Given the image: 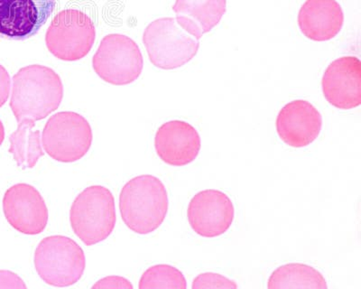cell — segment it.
Returning <instances> with one entry per match:
<instances>
[{
	"mask_svg": "<svg viewBox=\"0 0 361 289\" xmlns=\"http://www.w3.org/2000/svg\"><path fill=\"white\" fill-rule=\"evenodd\" d=\"M63 98L60 76L49 67L34 64L13 77L11 108L18 126L35 128V122L56 111Z\"/></svg>",
	"mask_w": 361,
	"mask_h": 289,
	"instance_id": "6da1fadb",
	"label": "cell"
},
{
	"mask_svg": "<svg viewBox=\"0 0 361 289\" xmlns=\"http://www.w3.org/2000/svg\"><path fill=\"white\" fill-rule=\"evenodd\" d=\"M166 186L151 175L138 176L123 186L119 195V210L128 229L141 235L162 226L169 213Z\"/></svg>",
	"mask_w": 361,
	"mask_h": 289,
	"instance_id": "7a4b0ae2",
	"label": "cell"
},
{
	"mask_svg": "<svg viewBox=\"0 0 361 289\" xmlns=\"http://www.w3.org/2000/svg\"><path fill=\"white\" fill-rule=\"evenodd\" d=\"M70 223L74 234L86 246L108 239L117 223L112 192L102 185L85 188L71 207Z\"/></svg>",
	"mask_w": 361,
	"mask_h": 289,
	"instance_id": "3957f363",
	"label": "cell"
},
{
	"mask_svg": "<svg viewBox=\"0 0 361 289\" xmlns=\"http://www.w3.org/2000/svg\"><path fill=\"white\" fill-rule=\"evenodd\" d=\"M35 268L45 283L56 288L71 287L85 271V252L71 238L53 235L42 240L35 252Z\"/></svg>",
	"mask_w": 361,
	"mask_h": 289,
	"instance_id": "277c9868",
	"label": "cell"
},
{
	"mask_svg": "<svg viewBox=\"0 0 361 289\" xmlns=\"http://www.w3.org/2000/svg\"><path fill=\"white\" fill-rule=\"evenodd\" d=\"M143 43L151 63L157 68L173 70L196 56L200 40L185 31L173 18L157 19L147 25Z\"/></svg>",
	"mask_w": 361,
	"mask_h": 289,
	"instance_id": "5b68a950",
	"label": "cell"
},
{
	"mask_svg": "<svg viewBox=\"0 0 361 289\" xmlns=\"http://www.w3.org/2000/svg\"><path fill=\"white\" fill-rule=\"evenodd\" d=\"M92 127L83 116L73 111L51 116L42 133V147L51 159L73 163L89 152L92 144Z\"/></svg>",
	"mask_w": 361,
	"mask_h": 289,
	"instance_id": "8992f818",
	"label": "cell"
},
{
	"mask_svg": "<svg viewBox=\"0 0 361 289\" xmlns=\"http://www.w3.org/2000/svg\"><path fill=\"white\" fill-rule=\"evenodd\" d=\"M95 37V25L88 15L78 9H66L51 20L45 44L58 59L74 62L90 53Z\"/></svg>",
	"mask_w": 361,
	"mask_h": 289,
	"instance_id": "52a82bcc",
	"label": "cell"
},
{
	"mask_svg": "<svg viewBox=\"0 0 361 289\" xmlns=\"http://www.w3.org/2000/svg\"><path fill=\"white\" fill-rule=\"evenodd\" d=\"M92 66L103 81L113 85L134 82L143 70L144 60L137 43L127 35L111 34L101 42Z\"/></svg>",
	"mask_w": 361,
	"mask_h": 289,
	"instance_id": "ba28073f",
	"label": "cell"
},
{
	"mask_svg": "<svg viewBox=\"0 0 361 289\" xmlns=\"http://www.w3.org/2000/svg\"><path fill=\"white\" fill-rule=\"evenodd\" d=\"M3 211L8 223L25 235H38L48 224L49 213L40 192L33 185H12L3 197Z\"/></svg>",
	"mask_w": 361,
	"mask_h": 289,
	"instance_id": "9c48e42d",
	"label": "cell"
},
{
	"mask_svg": "<svg viewBox=\"0 0 361 289\" xmlns=\"http://www.w3.org/2000/svg\"><path fill=\"white\" fill-rule=\"evenodd\" d=\"M56 6V0H0V37L18 41L34 37Z\"/></svg>",
	"mask_w": 361,
	"mask_h": 289,
	"instance_id": "30bf717a",
	"label": "cell"
},
{
	"mask_svg": "<svg viewBox=\"0 0 361 289\" xmlns=\"http://www.w3.org/2000/svg\"><path fill=\"white\" fill-rule=\"evenodd\" d=\"M235 209L224 192L207 189L197 192L190 201L187 218L198 235L215 238L222 235L233 223Z\"/></svg>",
	"mask_w": 361,
	"mask_h": 289,
	"instance_id": "8fae6325",
	"label": "cell"
},
{
	"mask_svg": "<svg viewBox=\"0 0 361 289\" xmlns=\"http://www.w3.org/2000/svg\"><path fill=\"white\" fill-rule=\"evenodd\" d=\"M326 101L340 110H353L361 104V63L355 56L334 60L322 80Z\"/></svg>",
	"mask_w": 361,
	"mask_h": 289,
	"instance_id": "7c38bea8",
	"label": "cell"
},
{
	"mask_svg": "<svg viewBox=\"0 0 361 289\" xmlns=\"http://www.w3.org/2000/svg\"><path fill=\"white\" fill-rule=\"evenodd\" d=\"M276 133L283 143L295 149L311 144L320 135L322 117L314 105L304 99L289 102L277 115Z\"/></svg>",
	"mask_w": 361,
	"mask_h": 289,
	"instance_id": "4fadbf2b",
	"label": "cell"
},
{
	"mask_svg": "<svg viewBox=\"0 0 361 289\" xmlns=\"http://www.w3.org/2000/svg\"><path fill=\"white\" fill-rule=\"evenodd\" d=\"M198 131L183 121H171L158 128L154 149L163 162L173 166H185L195 161L201 150Z\"/></svg>",
	"mask_w": 361,
	"mask_h": 289,
	"instance_id": "5bb4252c",
	"label": "cell"
},
{
	"mask_svg": "<svg viewBox=\"0 0 361 289\" xmlns=\"http://www.w3.org/2000/svg\"><path fill=\"white\" fill-rule=\"evenodd\" d=\"M344 13L336 0H306L300 8L298 25L308 39L325 42L343 29Z\"/></svg>",
	"mask_w": 361,
	"mask_h": 289,
	"instance_id": "9a60e30c",
	"label": "cell"
},
{
	"mask_svg": "<svg viewBox=\"0 0 361 289\" xmlns=\"http://www.w3.org/2000/svg\"><path fill=\"white\" fill-rule=\"evenodd\" d=\"M173 11L177 23L200 40L220 23L227 0H176Z\"/></svg>",
	"mask_w": 361,
	"mask_h": 289,
	"instance_id": "2e32d148",
	"label": "cell"
},
{
	"mask_svg": "<svg viewBox=\"0 0 361 289\" xmlns=\"http://www.w3.org/2000/svg\"><path fill=\"white\" fill-rule=\"evenodd\" d=\"M267 288H320L327 289L326 279L320 271L302 263H289L280 266L270 275Z\"/></svg>",
	"mask_w": 361,
	"mask_h": 289,
	"instance_id": "e0dca14e",
	"label": "cell"
},
{
	"mask_svg": "<svg viewBox=\"0 0 361 289\" xmlns=\"http://www.w3.org/2000/svg\"><path fill=\"white\" fill-rule=\"evenodd\" d=\"M138 288L186 289L187 282L183 273L175 266L159 264L150 266L143 273Z\"/></svg>",
	"mask_w": 361,
	"mask_h": 289,
	"instance_id": "ac0fdd59",
	"label": "cell"
},
{
	"mask_svg": "<svg viewBox=\"0 0 361 289\" xmlns=\"http://www.w3.org/2000/svg\"><path fill=\"white\" fill-rule=\"evenodd\" d=\"M236 282L214 272L202 273L193 279L192 288H238Z\"/></svg>",
	"mask_w": 361,
	"mask_h": 289,
	"instance_id": "d6986e66",
	"label": "cell"
},
{
	"mask_svg": "<svg viewBox=\"0 0 361 289\" xmlns=\"http://www.w3.org/2000/svg\"><path fill=\"white\" fill-rule=\"evenodd\" d=\"M92 288H133V285L127 278L118 276H109L97 281Z\"/></svg>",
	"mask_w": 361,
	"mask_h": 289,
	"instance_id": "ffe728a7",
	"label": "cell"
},
{
	"mask_svg": "<svg viewBox=\"0 0 361 289\" xmlns=\"http://www.w3.org/2000/svg\"><path fill=\"white\" fill-rule=\"evenodd\" d=\"M0 288H27V285L16 273L0 271Z\"/></svg>",
	"mask_w": 361,
	"mask_h": 289,
	"instance_id": "44dd1931",
	"label": "cell"
},
{
	"mask_svg": "<svg viewBox=\"0 0 361 289\" xmlns=\"http://www.w3.org/2000/svg\"><path fill=\"white\" fill-rule=\"evenodd\" d=\"M11 89V80L8 70L0 64V108L8 102Z\"/></svg>",
	"mask_w": 361,
	"mask_h": 289,
	"instance_id": "7402d4cb",
	"label": "cell"
},
{
	"mask_svg": "<svg viewBox=\"0 0 361 289\" xmlns=\"http://www.w3.org/2000/svg\"><path fill=\"white\" fill-rule=\"evenodd\" d=\"M5 140V128L2 121H0V146H1L3 141Z\"/></svg>",
	"mask_w": 361,
	"mask_h": 289,
	"instance_id": "603a6c76",
	"label": "cell"
}]
</instances>
